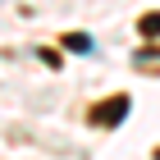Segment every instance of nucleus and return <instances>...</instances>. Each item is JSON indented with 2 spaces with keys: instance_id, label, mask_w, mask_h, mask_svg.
<instances>
[{
  "instance_id": "2",
  "label": "nucleus",
  "mask_w": 160,
  "mask_h": 160,
  "mask_svg": "<svg viewBox=\"0 0 160 160\" xmlns=\"http://www.w3.org/2000/svg\"><path fill=\"white\" fill-rule=\"evenodd\" d=\"M137 32H142V37H147V41H160V9L142 14V18H137Z\"/></svg>"
},
{
  "instance_id": "4",
  "label": "nucleus",
  "mask_w": 160,
  "mask_h": 160,
  "mask_svg": "<svg viewBox=\"0 0 160 160\" xmlns=\"http://www.w3.org/2000/svg\"><path fill=\"white\" fill-rule=\"evenodd\" d=\"M156 160H160V151H156Z\"/></svg>"
},
{
  "instance_id": "3",
  "label": "nucleus",
  "mask_w": 160,
  "mask_h": 160,
  "mask_svg": "<svg viewBox=\"0 0 160 160\" xmlns=\"http://www.w3.org/2000/svg\"><path fill=\"white\" fill-rule=\"evenodd\" d=\"M64 46L73 50V55H92V37H82V32H69V37H64Z\"/></svg>"
},
{
  "instance_id": "1",
  "label": "nucleus",
  "mask_w": 160,
  "mask_h": 160,
  "mask_svg": "<svg viewBox=\"0 0 160 160\" xmlns=\"http://www.w3.org/2000/svg\"><path fill=\"white\" fill-rule=\"evenodd\" d=\"M128 110H133V101H128V96H110V101H101L96 110H92V123H96V128H114Z\"/></svg>"
}]
</instances>
